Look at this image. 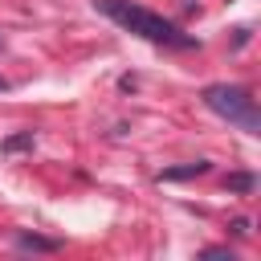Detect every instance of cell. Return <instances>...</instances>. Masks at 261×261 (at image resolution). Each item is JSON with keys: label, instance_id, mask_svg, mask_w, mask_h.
Wrapping results in <instances>:
<instances>
[{"label": "cell", "instance_id": "cell-5", "mask_svg": "<svg viewBox=\"0 0 261 261\" xmlns=\"http://www.w3.org/2000/svg\"><path fill=\"white\" fill-rule=\"evenodd\" d=\"M16 245H20V249H33V253H53V249H57V241H49V237H33V232H20Z\"/></svg>", "mask_w": 261, "mask_h": 261}, {"label": "cell", "instance_id": "cell-2", "mask_svg": "<svg viewBox=\"0 0 261 261\" xmlns=\"http://www.w3.org/2000/svg\"><path fill=\"white\" fill-rule=\"evenodd\" d=\"M200 98H204V106H208L212 114H220L224 122L241 126L245 135H257V130H261V114H257V102H253V94H249L245 86L212 82V86H204V90H200Z\"/></svg>", "mask_w": 261, "mask_h": 261}, {"label": "cell", "instance_id": "cell-10", "mask_svg": "<svg viewBox=\"0 0 261 261\" xmlns=\"http://www.w3.org/2000/svg\"><path fill=\"white\" fill-rule=\"evenodd\" d=\"M0 49H4V41H0Z\"/></svg>", "mask_w": 261, "mask_h": 261}, {"label": "cell", "instance_id": "cell-4", "mask_svg": "<svg viewBox=\"0 0 261 261\" xmlns=\"http://www.w3.org/2000/svg\"><path fill=\"white\" fill-rule=\"evenodd\" d=\"M33 147V130H20V135H8L0 143V155H16V151H29Z\"/></svg>", "mask_w": 261, "mask_h": 261}, {"label": "cell", "instance_id": "cell-9", "mask_svg": "<svg viewBox=\"0 0 261 261\" xmlns=\"http://www.w3.org/2000/svg\"><path fill=\"white\" fill-rule=\"evenodd\" d=\"M4 90H8V77H0V94H4Z\"/></svg>", "mask_w": 261, "mask_h": 261}, {"label": "cell", "instance_id": "cell-1", "mask_svg": "<svg viewBox=\"0 0 261 261\" xmlns=\"http://www.w3.org/2000/svg\"><path fill=\"white\" fill-rule=\"evenodd\" d=\"M114 24H122L126 33H135V37H143V41H151V45H163V49H192L196 45V37H188V33H179L171 20H163L159 12H151V8H143V4H130V0H94Z\"/></svg>", "mask_w": 261, "mask_h": 261}, {"label": "cell", "instance_id": "cell-6", "mask_svg": "<svg viewBox=\"0 0 261 261\" xmlns=\"http://www.w3.org/2000/svg\"><path fill=\"white\" fill-rule=\"evenodd\" d=\"M253 184H257V179H253L249 171H232V175L224 179V188H228V192H237V196H245V192H253Z\"/></svg>", "mask_w": 261, "mask_h": 261}, {"label": "cell", "instance_id": "cell-8", "mask_svg": "<svg viewBox=\"0 0 261 261\" xmlns=\"http://www.w3.org/2000/svg\"><path fill=\"white\" fill-rule=\"evenodd\" d=\"M200 257H228V261H232V249H224V245H212V249H204Z\"/></svg>", "mask_w": 261, "mask_h": 261}, {"label": "cell", "instance_id": "cell-7", "mask_svg": "<svg viewBox=\"0 0 261 261\" xmlns=\"http://www.w3.org/2000/svg\"><path fill=\"white\" fill-rule=\"evenodd\" d=\"M228 228H232V237H249V220H245V216H237Z\"/></svg>", "mask_w": 261, "mask_h": 261}, {"label": "cell", "instance_id": "cell-3", "mask_svg": "<svg viewBox=\"0 0 261 261\" xmlns=\"http://www.w3.org/2000/svg\"><path fill=\"white\" fill-rule=\"evenodd\" d=\"M208 159H196V163H184V167H167V171H159V179L163 184H171V179H192V175H208Z\"/></svg>", "mask_w": 261, "mask_h": 261}]
</instances>
